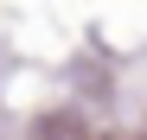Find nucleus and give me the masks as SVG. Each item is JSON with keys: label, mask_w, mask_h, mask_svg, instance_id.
<instances>
[]
</instances>
